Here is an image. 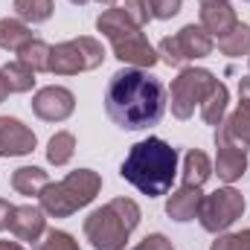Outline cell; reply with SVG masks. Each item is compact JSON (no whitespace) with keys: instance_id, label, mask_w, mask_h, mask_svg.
I'll list each match as a JSON object with an SVG mask.
<instances>
[{"instance_id":"obj_24","label":"cell","mask_w":250,"mask_h":250,"mask_svg":"<svg viewBox=\"0 0 250 250\" xmlns=\"http://www.w3.org/2000/svg\"><path fill=\"white\" fill-rule=\"evenodd\" d=\"M15 12L29 23H44L53 15V0H15Z\"/></svg>"},{"instance_id":"obj_33","label":"cell","mask_w":250,"mask_h":250,"mask_svg":"<svg viewBox=\"0 0 250 250\" xmlns=\"http://www.w3.org/2000/svg\"><path fill=\"white\" fill-rule=\"evenodd\" d=\"M9 93H12V90H9V84H6V79H3V73H0V102H3Z\"/></svg>"},{"instance_id":"obj_22","label":"cell","mask_w":250,"mask_h":250,"mask_svg":"<svg viewBox=\"0 0 250 250\" xmlns=\"http://www.w3.org/2000/svg\"><path fill=\"white\" fill-rule=\"evenodd\" d=\"M218 50H221L224 56H242V53H250V26L236 23L224 38H218Z\"/></svg>"},{"instance_id":"obj_2","label":"cell","mask_w":250,"mask_h":250,"mask_svg":"<svg viewBox=\"0 0 250 250\" xmlns=\"http://www.w3.org/2000/svg\"><path fill=\"white\" fill-rule=\"evenodd\" d=\"M120 175L143 195L160 198L172 189V181L178 175V151L160 137L140 140L137 146H131L120 166Z\"/></svg>"},{"instance_id":"obj_5","label":"cell","mask_w":250,"mask_h":250,"mask_svg":"<svg viewBox=\"0 0 250 250\" xmlns=\"http://www.w3.org/2000/svg\"><path fill=\"white\" fill-rule=\"evenodd\" d=\"M99 189H102V178L96 172L79 169V172H70L62 184H50L38 198L44 212H50L53 218H67L79 207H87Z\"/></svg>"},{"instance_id":"obj_35","label":"cell","mask_w":250,"mask_h":250,"mask_svg":"<svg viewBox=\"0 0 250 250\" xmlns=\"http://www.w3.org/2000/svg\"><path fill=\"white\" fill-rule=\"evenodd\" d=\"M70 3H76V6H84V3H87V0H70Z\"/></svg>"},{"instance_id":"obj_16","label":"cell","mask_w":250,"mask_h":250,"mask_svg":"<svg viewBox=\"0 0 250 250\" xmlns=\"http://www.w3.org/2000/svg\"><path fill=\"white\" fill-rule=\"evenodd\" d=\"M204 195H201V187H181L166 204V212L169 218L175 221H192L198 215V207H201Z\"/></svg>"},{"instance_id":"obj_21","label":"cell","mask_w":250,"mask_h":250,"mask_svg":"<svg viewBox=\"0 0 250 250\" xmlns=\"http://www.w3.org/2000/svg\"><path fill=\"white\" fill-rule=\"evenodd\" d=\"M0 73H3V79H6V84H9V90H12V93H23V90H29V87L35 84V70H32V67H26L23 62L6 64Z\"/></svg>"},{"instance_id":"obj_29","label":"cell","mask_w":250,"mask_h":250,"mask_svg":"<svg viewBox=\"0 0 250 250\" xmlns=\"http://www.w3.org/2000/svg\"><path fill=\"white\" fill-rule=\"evenodd\" d=\"M181 12V0H151V18L169 21Z\"/></svg>"},{"instance_id":"obj_1","label":"cell","mask_w":250,"mask_h":250,"mask_svg":"<svg viewBox=\"0 0 250 250\" xmlns=\"http://www.w3.org/2000/svg\"><path fill=\"white\" fill-rule=\"evenodd\" d=\"M105 114L125 131L151 128L166 114V87L148 70H117L105 87Z\"/></svg>"},{"instance_id":"obj_18","label":"cell","mask_w":250,"mask_h":250,"mask_svg":"<svg viewBox=\"0 0 250 250\" xmlns=\"http://www.w3.org/2000/svg\"><path fill=\"white\" fill-rule=\"evenodd\" d=\"M209 175H212L209 157L204 151H198V148L187 151V160H184V187H204Z\"/></svg>"},{"instance_id":"obj_13","label":"cell","mask_w":250,"mask_h":250,"mask_svg":"<svg viewBox=\"0 0 250 250\" xmlns=\"http://www.w3.org/2000/svg\"><path fill=\"white\" fill-rule=\"evenodd\" d=\"M215 143H236V146H250V99H242L236 114L227 123L218 125Z\"/></svg>"},{"instance_id":"obj_14","label":"cell","mask_w":250,"mask_h":250,"mask_svg":"<svg viewBox=\"0 0 250 250\" xmlns=\"http://www.w3.org/2000/svg\"><path fill=\"white\" fill-rule=\"evenodd\" d=\"M9 230L21 242H38V236L44 233V209H38V207H15L12 218H9Z\"/></svg>"},{"instance_id":"obj_15","label":"cell","mask_w":250,"mask_h":250,"mask_svg":"<svg viewBox=\"0 0 250 250\" xmlns=\"http://www.w3.org/2000/svg\"><path fill=\"white\" fill-rule=\"evenodd\" d=\"M215 169H218V178L233 184L245 175L248 169V157H245V148L236 146V143H218V160H215Z\"/></svg>"},{"instance_id":"obj_9","label":"cell","mask_w":250,"mask_h":250,"mask_svg":"<svg viewBox=\"0 0 250 250\" xmlns=\"http://www.w3.org/2000/svg\"><path fill=\"white\" fill-rule=\"evenodd\" d=\"M212 38L204 26H184L175 38H163L157 47V56H163V62L169 67L189 62V59H204L212 53Z\"/></svg>"},{"instance_id":"obj_10","label":"cell","mask_w":250,"mask_h":250,"mask_svg":"<svg viewBox=\"0 0 250 250\" xmlns=\"http://www.w3.org/2000/svg\"><path fill=\"white\" fill-rule=\"evenodd\" d=\"M73 108H76V96L67 87H56V84L38 90L35 99H32V111L41 120H47V123H62V120H67L73 114Z\"/></svg>"},{"instance_id":"obj_23","label":"cell","mask_w":250,"mask_h":250,"mask_svg":"<svg viewBox=\"0 0 250 250\" xmlns=\"http://www.w3.org/2000/svg\"><path fill=\"white\" fill-rule=\"evenodd\" d=\"M224 111H227V87H224V84H215V87L209 90V96L204 99L201 117H204V123H209V125H221Z\"/></svg>"},{"instance_id":"obj_8","label":"cell","mask_w":250,"mask_h":250,"mask_svg":"<svg viewBox=\"0 0 250 250\" xmlns=\"http://www.w3.org/2000/svg\"><path fill=\"white\" fill-rule=\"evenodd\" d=\"M245 212V198L242 192L233 187L218 189L212 195H207L198 207V218H201V227L209 230V233H221L227 230L236 218H242Z\"/></svg>"},{"instance_id":"obj_26","label":"cell","mask_w":250,"mask_h":250,"mask_svg":"<svg viewBox=\"0 0 250 250\" xmlns=\"http://www.w3.org/2000/svg\"><path fill=\"white\" fill-rule=\"evenodd\" d=\"M123 12L131 18V23H137L143 29L148 23V18H151V0H125Z\"/></svg>"},{"instance_id":"obj_25","label":"cell","mask_w":250,"mask_h":250,"mask_svg":"<svg viewBox=\"0 0 250 250\" xmlns=\"http://www.w3.org/2000/svg\"><path fill=\"white\" fill-rule=\"evenodd\" d=\"M73 148H76V140H73V134H56L53 140H50V146H47V160L50 163H56V166H64L70 157H73Z\"/></svg>"},{"instance_id":"obj_17","label":"cell","mask_w":250,"mask_h":250,"mask_svg":"<svg viewBox=\"0 0 250 250\" xmlns=\"http://www.w3.org/2000/svg\"><path fill=\"white\" fill-rule=\"evenodd\" d=\"M12 187L18 189L21 195H41L44 189L50 187V178L38 166H23V169H18L12 175Z\"/></svg>"},{"instance_id":"obj_31","label":"cell","mask_w":250,"mask_h":250,"mask_svg":"<svg viewBox=\"0 0 250 250\" xmlns=\"http://www.w3.org/2000/svg\"><path fill=\"white\" fill-rule=\"evenodd\" d=\"M12 209H15V207H12L9 201H3V198H0V230H6V227H9V218H12Z\"/></svg>"},{"instance_id":"obj_28","label":"cell","mask_w":250,"mask_h":250,"mask_svg":"<svg viewBox=\"0 0 250 250\" xmlns=\"http://www.w3.org/2000/svg\"><path fill=\"white\" fill-rule=\"evenodd\" d=\"M212 250H250V230L245 233H233V236H221Z\"/></svg>"},{"instance_id":"obj_37","label":"cell","mask_w":250,"mask_h":250,"mask_svg":"<svg viewBox=\"0 0 250 250\" xmlns=\"http://www.w3.org/2000/svg\"><path fill=\"white\" fill-rule=\"evenodd\" d=\"M204 3H207V0H204Z\"/></svg>"},{"instance_id":"obj_27","label":"cell","mask_w":250,"mask_h":250,"mask_svg":"<svg viewBox=\"0 0 250 250\" xmlns=\"http://www.w3.org/2000/svg\"><path fill=\"white\" fill-rule=\"evenodd\" d=\"M35 250H79V245L73 242V236H67L62 230H50L47 239L41 245H35Z\"/></svg>"},{"instance_id":"obj_4","label":"cell","mask_w":250,"mask_h":250,"mask_svg":"<svg viewBox=\"0 0 250 250\" xmlns=\"http://www.w3.org/2000/svg\"><path fill=\"white\" fill-rule=\"evenodd\" d=\"M96 26L111 41V47H114V53H117L120 62L131 64V67H140V70L157 64V50L146 41V35L140 32V26L131 23V18L125 15L123 9H105L99 15Z\"/></svg>"},{"instance_id":"obj_36","label":"cell","mask_w":250,"mask_h":250,"mask_svg":"<svg viewBox=\"0 0 250 250\" xmlns=\"http://www.w3.org/2000/svg\"><path fill=\"white\" fill-rule=\"evenodd\" d=\"M99 3H114V0H99Z\"/></svg>"},{"instance_id":"obj_3","label":"cell","mask_w":250,"mask_h":250,"mask_svg":"<svg viewBox=\"0 0 250 250\" xmlns=\"http://www.w3.org/2000/svg\"><path fill=\"white\" fill-rule=\"evenodd\" d=\"M140 224V207L131 198H117L84 221V236L96 250H125L131 230Z\"/></svg>"},{"instance_id":"obj_20","label":"cell","mask_w":250,"mask_h":250,"mask_svg":"<svg viewBox=\"0 0 250 250\" xmlns=\"http://www.w3.org/2000/svg\"><path fill=\"white\" fill-rule=\"evenodd\" d=\"M50 50H53V47H47L44 41L32 38L29 44H23V47L18 50V62H23L26 67H32L35 73H41V70L50 73Z\"/></svg>"},{"instance_id":"obj_34","label":"cell","mask_w":250,"mask_h":250,"mask_svg":"<svg viewBox=\"0 0 250 250\" xmlns=\"http://www.w3.org/2000/svg\"><path fill=\"white\" fill-rule=\"evenodd\" d=\"M0 250H23V248L15 245V242H0Z\"/></svg>"},{"instance_id":"obj_6","label":"cell","mask_w":250,"mask_h":250,"mask_svg":"<svg viewBox=\"0 0 250 250\" xmlns=\"http://www.w3.org/2000/svg\"><path fill=\"white\" fill-rule=\"evenodd\" d=\"M102 59H105V50L99 41L76 38V41H67V44H59L50 50V73H59V76L84 73V70L99 67Z\"/></svg>"},{"instance_id":"obj_7","label":"cell","mask_w":250,"mask_h":250,"mask_svg":"<svg viewBox=\"0 0 250 250\" xmlns=\"http://www.w3.org/2000/svg\"><path fill=\"white\" fill-rule=\"evenodd\" d=\"M215 84H218V82L212 79L209 70H201V67L184 70V73L175 79V84H172V114H175L178 120H189L192 111H195V105L204 102Z\"/></svg>"},{"instance_id":"obj_30","label":"cell","mask_w":250,"mask_h":250,"mask_svg":"<svg viewBox=\"0 0 250 250\" xmlns=\"http://www.w3.org/2000/svg\"><path fill=\"white\" fill-rule=\"evenodd\" d=\"M134 250H172V242H169L166 236L154 233V236H146V239H143Z\"/></svg>"},{"instance_id":"obj_12","label":"cell","mask_w":250,"mask_h":250,"mask_svg":"<svg viewBox=\"0 0 250 250\" xmlns=\"http://www.w3.org/2000/svg\"><path fill=\"white\" fill-rule=\"evenodd\" d=\"M201 23H204V29L209 35L224 38L239 21H236V12H233V6L227 0H207L201 6Z\"/></svg>"},{"instance_id":"obj_11","label":"cell","mask_w":250,"mask_h":250,"mask_svg":"<svg viewBox=\"0 0 250 250\" xmlns=\"http://www.w3.org/2000/svg\"><path fill=\"white\" fill-rule=\"evenodd\" d=\"M35 148V134L12 117H0V157L29 154Z\"/></svg>"},{"instance_id":"obj_32","label":"cell","mask_w":250,"mask_h":250,"mask_svg":"<svg viewBox=\"0 0 250 250\" xmlns=\"http://www.w3.org/2000/svg\"><path fill=\"white\" fill-rule=\"evenodd\" d=\"M239 99H250V76L242 79V84H239Z\"/></svg>"},{"instance_id":"obj_19","label":"cell","mask_w":250,"mask_h":250,"mask_svg":"<svg viewBox=\"0 0 250 250\" xmlns=\"http://www.w3.org/2000/svg\"><path fill=\"white\" fill-rule=\"evenodd\" d=\"M29 41H32V32H29V26L23 21H15V18H3L0 21V47L3 50L18 53Z\"/></svg>"}]
</instances>
